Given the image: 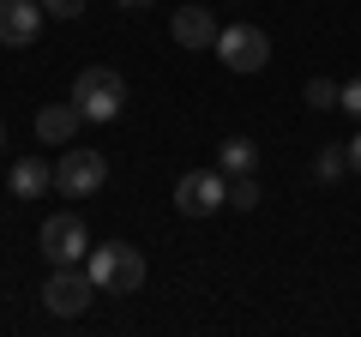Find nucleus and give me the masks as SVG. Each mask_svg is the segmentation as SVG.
Returning a JSON list of instances; mask_svg holds the SVG:
<instances>
[{
	"label": "nucleus",
	"instance_id": "obj_1",
	"mask_svg": "<svg viewBox=\"0 0 361 337\" xmlns=\"http://www.w3.org/2000/svg\"><path fill=\"white\" fill-rule=\"evenodd\" d=\"M85 271L97 277V289H109V295H133V289L145 283V253L133 241H103L85 253Z\"/></svg>",
	"mask_w": 361,
	"mask_h": 337
},
{
	"label": "nucleus",
	"instance_id": "obj_2",
	"mask_svg": "<svg viewBox=\"0 0 361 337\" xmlns=\"http://www.w3.org/2000/svg\"><path fill=\"white\" fill-rule=\"evenodd\" d=\"M73 103L85 121H115L121 109H127V78L115 73V66H85V73L73 78Z\"/></svg>",
	"mask_w": 361,
	"mask_h": 337
},
{
	"label": "nucleus",
	"instance_id": "obj_3",
	"mask_svg": "<svg viewBox=\"0 0 361 337\" xmlns=\"http://www.w3.org/2000/svg\"><path fill=\"white\" fill-rule=\"evenodd\" d=\"M54 187H61V199H97L109 187V157L103 151H61Z\"/></svg>",
	"mask_w": 361,
	"mask_h": 337
},
{
	"label": "nucleus",
	"instance_id": "obj_4",
	"mask_svg": "<svg viewBox=\"0 0 361 337\" xmlns=\"http://www.w3.org/2000/svg\"><path fill=\"white\" fill-rule=\"evenodd\" d=\"M90 301H97V277H90L85 265H54L49 283H42V307L61 313V319H78Z\"/></svg>",
	"mask_w": 361,
	"mask_h": 337
},
{
	"label": "nucleus",
	"instance_id": "obj_5",
	"mask_svg": "<svg viewBox=\"0 0 361 337\" xmlns=\"http://www.w3.org/2000/svg\"><path fill=\"white\" fill-rule=\"evenodd\" d=\"M229 205V175L223 168H193L175 181V211L180 217H211V211Z\"/></svg>",
	"mask_w": 361,
	"mask_h": 337
},
{
	"label": "nucleus",
	"instance_id": "obj_6",
	"mask_svg": "<svg viewBox=\"0 0 361 337\" xmlns=\"http://www.w3.org/2000/svg\"><path fill=\"white\" fill-rule=\"evenodd\" d=\"M217 61L229 66V73H259V66L271 61V37L259 25H229L217 37Z\"/></svg>",
	"mask_w": 361,
	"mask_h": 337
},
{
	"label": "nucleus",
	"instance_id": "obj_7",
	"mask_svg": "<svg viewBox=\"0 0 361 337\" xmlns=\"http://www.w3.org/2000/svg\"><path fill=\"white\" fill-rule=\"evenodd\" d=\"M37 241H42V253H49V265H78L90 253V229H85V217H73V211L49 217Z\"/></svg>",
	"mask_w": 361,
	"mask_h": 337
},
{
	"label": "nucleus",
	"instance_id": "obj_8",
	"mask_svg": "<svg viewBox=\"0 0 361 337\" xmlns=\"http://www.w3.org/2000/svg\"><path fill=\"white\" fill-rule=\"evenodd\" d=\"M42 0H0V42L6 49H30L42 37Z\"/></svg>",
	"mask_w": 361,
	"mask_h": 337
},
{
	"label": "nucleus",
	"instance_id": "obj_9",
	"mask_svg": "<svg viewBox=\"0 0 361 337\" xmlns=\"http://www.w3.org/2000/svg\"><path fill=\"white\" fill-rule=\"evenodd\" d=\"M169 37L180 42V49H217V37H223V25L211 18V6H180L175 13V25H169Z\"/></svg>",
	"mask_w": 361,
	"mask_h": 337
},
{
	"label": "nucleus",
	"instance_id": "obj_10",
	"mask_svg": "<svg viewBox=\"0 0 361 337\" xmlns=\"http://www.w3.org/2000/svg\"><path fill=\"white\" fill-rule=\"evenodd\" d=\"M6 193H13V199H42V193H54V163H49V157H18L13 175H6Z\"/></svg>",
	"mask_w": 361,
	"mask_h": 337
},
{
	"label": "nucleus",
	"instance_id": "obj_11",
	"mask_svg": "<svg viewBox=\"0 0 361 337\" xmlns=\"http://www.w3.org/2000/svg\"><path fill=\"white\" fill-rule=\"evenodd\" d=\"M85 127V115H78V103L66 97V103H49V109H37V139L42 145H73V133Z\"/></svg>",
	"mask_w": 361,
	"mask_h": 337
},
{
	"label": "nucleus",
	"instance_id": "obj_12",
	"mask_svg": "<svg viewBox=\"0 0 361 337\" xmlns=\"http://www.w3.org/2000/svg\"><path fill=\"white\" fill-rule=\"evenodd\" d=\"M253 163H259V145L241 139V133L217 145V168H223V175H253Z\"/></svg>",
	"mask_w": 361,
	"mask_h": 337
},
{
	"label": "nucleus",
	"instance_id": "obj_13",
	"mask_svg": "<svg viewBox=\"0 0 361 337\" xmlns=\"http://www.w3.org/2000/svg\"><path fill=\"white\" fill-rule=\"evenodd\" d=\"M343 168H349V145H319V157H313V175H319V181H337Z\"/></svg>",
	"mask_w": 361,
	"mask_h": 337
},
{
	"label": "nucleus",
	"instance_id": "obj_14",
	"mask_svg": "<svg viewBox=\"0 0 361 337\" xmlns=\"http://www.w3.org/2000/svg\"><path fill=\"white\" fill-rule=\"evenodd\" d=\"M229 205L235 211H253L259 205V181H253V175H229Z\"/></svg>",
	"mask_w": 361,
	"mask_h": 337
},
{
	"label": "nucleus",
	"instance_id": "obj_15",
	"mask_svg": "<svg viewBox=\"0 0 361 337\" xmlns=\"http://www.w3.org/2000/svg\"><path fill=\"white\" fill-rule=\"evenodd\" d=\"M337 91L343 85H331V78H307V109H337Z\"/></svg>",
	"mask_w": 361,
	"mask_h": 337
},
{
	"label": "nucleus",
	"instance_id": "obj_16",
	"mask_svg": "<svg viewBox=\"0 0 361 337\" xmlns=\"http://www.w3.org/2000/svg\"><path fill=\"white\" fill-rule=\"evenodd\" d=\"M337 109H349V115L361 121V78H349L343 91H337Z\"/></svg>",
	"mask_w": 361,
	"mask_h": 337
},
{
	"label": "nucleus",
	"instance_id": "obj_17",
	"mask_svg": "<svg viewBox=\"0 0 361 337\" xmlns=\"http://www.w3.org/2000/svg\"><path fill=\"white\" fill-rule=\"evenodd\" d=\"M42 6H49L54 18H78V13H85V0H42Z\"/></svg>",
	"mask_w": 361,
	"mask_h": 337
},
{
	"label": "nucleus",
	"instance_id": "obj_18",
	"mask_svg": "<svg viewBox=\"0 0 361 337\" xmlns=\"http://www.w3.org/2000/svg\"><path fill=\"white\" fill-rule=\"evenodd\" d=\"M349 168H355V175H361V133H355V139H349Z\"/></svg>",
	"mask_w": 361,
	"mask_h": 337
},
{
	"label": "nucleus",
	"instance_id": "obj_19",
	"mask_svg": "<svg viewBox=\"0 0 361 337\" xmlns=\"http://www.w3.org/2000/svg\"><path fill=\"white\" fill-rule=\"evenodd\" d=\"M115 6H133V13H139V6H157V0H115Z\"/></svg>",
	"mask_w": 361,
	"mask_h": 337
},
{
	"label": "nucleus",
	"instance_id": "obj_20",
	"mask_svg": "<svg viewBox=\"0 0 361 337\" xmlns=\"http://www.w3.org/2000/svg\"><path fill=\"white\" fill-rule=\"evenodd\" d=\"M0 151H6V121H0Z\"/></svg>",
	"mask_w": 361,
	"mask_h": 337
}]
</instances>
